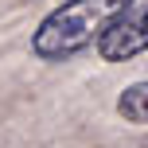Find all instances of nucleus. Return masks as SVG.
<instances>
[{
    "label": "nucleus",
    "mask_w": 148,
    "mask_h": 148,
    "mask_svg": "<svg viewBox=\"0 0 148 148\" xmlns=\"http://www.w3.org/2000/svg\"><path fill=\"white\" fill-rule=\"evenodd\" d=\"M140 51H148V4H133L97 39V55L105 62H129Z\"/></svg>",
    "instance_id": "nucleus-2"
},
{
    "label": "nucleus",
    "mask_w": 148,
    "mask_h": 148,
    "mask_svg": "<svg viewBox=\"0 0 148 148\" xmlns=\"http://www.w3.org/2000/svg\"><path fill=\"white\" fill-rule=\"evenodd\" d=\"M136 0H66L55 12L43 16V23L31 35V55L43 62H62L70 55L86 51L90 43L109 31L117 16H125Z\"/></svg>",
    "instance_id": "nucleus-1"
},
{
    "label": "nucleus",
    "mask_w": 148,
    "mask_h": 148,
    "mask_svg": "<svg viewBox=\"0 0 148 148\" xmlns=\"http://www.w3.org/2000/svg\"><path fill=\"white\" fill-rule=\"evenodd\" d=\"M117 113L129 121V125H148V82H136V86L121 90Z\"/></svg>",
    "instance_id": "nucleus-3"
}]
</instances>
